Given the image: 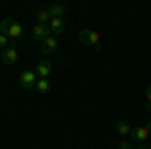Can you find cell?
Listing matches in <instances>:
<instances>
[{
  "label": "cell",
  "mask_w": 151,
  "mask_h": 149,
  "mask_svg": "<svg viewBox=\"0 0 151 149\" xmlns=\"http://www.w3.org/2000/svg\"><path fill=\"white\" fill-rule=\"evenodd\" d=\"M145 127H147V131H149V135H151V123H147Z\"/></svg>",
  "instance_id": "ac0fdd59"
},
{
  "label": "cell",
  "mask_w": 151,
  "mask_h": 149,
  "mask_svg": "<svg viewBox=\"0 0 151 149\" xmlns=\"http://www.w3.org/2000/svg\"><path fill=\"white\" fill-rule=\"evenodd\" d=\"M145 93H147V105H151V85H147Z\"/></svg>",
  "instance_id": "e0dca14e"
},
{
  "label": "cell",
  "mask_w": 151,
  "mask_h": 149,
  "mask_svg": "<svg viewBox=\"0 0 151 149\" xmlns=\"http://www.w3.org/2000/svg\"><path fill=\"white\" fill-rule=\"evenodd\" d=\"M129 137H131L133 143H145L147 137H149V131H147V127H133Z\"/></svg>",
  "instance_id": "3957f363"
},
{
  "label": "cell",
  "mask_w": 151,
  "mask_h": 149,
  "mask_svg": "<svg viewBox=\"0 0 151 149\" xmlns=\"http://www.w3.org/2000/svg\"><path fill=\"white\" fill-rule=\"evenodd\" d=\"M79 40L83 45H91L95 50H101V35L97 30H91V28H85L79 32Z\"/></svg>",
  "instance_id": "6da1fadb"
},
{
  "label": "cell",
  "mask_w": 151,
  "mask_h": 149,
  "mask_svg": "<svg viewBox=\"0 0 151 149\" xmlns=\"http://www.w3.org/2000/svg\"><path fill=\"white\" fill-rule=\"evenodd\" d=\"M10 24H12V18H4V20H0V32L6 35V30H8Z\"/></svg>",
  "instance_id": "5bb4252c"
},
{
  "label": "cell",
  "mask_w": 151,
  "mask_h": 149,
  "mask_svg": "<svg viewBox=\"0 0 151 149\" xmlns=\"http://www.w3.org/2000/svg\"><path fill=\"white\" fill-rule=\"evenodd\" d=\"M50 12H48V8H40V10L36 12V20H38V24H48L50 22Z\"/></svg>",
  "instance_id": "7c38bea8"
},
{
  "label": "cell",
  "mask_w": 151,
  "mask_h": 149,
  "mask_svg": "<svg viewBox=\"0 0 151 149\" xmlns=\"http://www.w3.org/2000/svg\"><path fill=\"white\" fill-rule=\"evenodd\" d=\"M57 48H58V40L52 35L48 36L47 40H42V42H40V53H42V55H50V53H55Z\"/></svg>",
  "instance_id": "ba28073f"
},
{
  "label": "cell",
  "mask_w": 151,
  "mask_h": 149,
  "mask_svg": "<svg viewBox=\"0 0 151 149\" xmlns=\"http://www.w3.org/2000/svg\"><path fill=\"white\" fill-rule=\"evenodd\" d=\"M48 36H50V26L48 24H35L32 26V38L35 40H47Z\"/></svg>",
  "instance_id": "277c9868"
},
{
  "label": "cell",
  "mask_w": 151,
  "mask_h": 149,
  "mask_svg": "<svg viewBox=\"0 0 151 149\" xmlns=\"http://www.w3.org/2000/svg\"><path fill=\"white\" fill-rule=\"evenodd\" d=\"M0 58H2V63L8 65V67H10V65H16V63H18V50H16L14 46H8V48L2 50Z\"/></svg>",
  "instance_id": "5b68a950"
},
{
  "label": "cell",
  "mask_w": 151,
  "mask_h": 149,
  "mask_svg": "<svg viewBox=\"0 0 151 149\" xmlns=\"http://www.w3.org/2000/svg\"><path fill=\"white\" fill-rule=\"evenodd\" d=\"M137 149H145V145H141V147H137Z\"/></svg>",
  "instance_id": "d6986e66"
},
{
  "label": "cell",
  "mask_w": 151,
  "mask_h": 149,
  "mask_svg": "<svg viewBox=\"0 0 151 149\" xmlns=\"http://www.w3.org/2000/svg\"><path fill=\"white\" fill-rule=\"evenodd\" d=\"M10 45H12V40L8 38V36H6V35H0V48H2V50H4V48H8Z\"/></svg>",
  "instance_id": "9a60e30c"
},
{
  "label": "cell",
  "mask_w": 151,
  "mask_h": 149,
  "mask_svg": "<svg viewBox=\"0 0 151 149\" xmlns=\"http://www.w3.org/2000/svg\"><path fill=\"white\" fill-rule=\"evenodd\" d=\"M48 12H50L52 18H63L65 12H67V6L65 4H52V6H48Z\"/></svg>",
  "instance_id": "30bf717a"
},
{
  "label": "cell",
  "mask_w": 151,
  "mask_h": 149,
  "mask_svg": "<svg viewBox=\"0 0 151 149\" xmlns=\"http://www.w3.org/2000/svg\"><path fill=\"white\" fill-rule=\"evenodd\" d=\"M48 26H50V32H55V35H63L67 24H65V18H50Z\"/></svg>",
  "instance_id": "9c48e42d"
},
{
  "label": "cell",
  "mask_w": 151,
  "mask_h": 149,
  "mask_svg": "<svg viewBox=\"0 0 151 149\" xmlns=\"http://www.w3.org/2000/svg\"><path fill=\"white\" fill-rule=\"evenodd\" d=\"M22 35H24V26L20 22H16V20H12V24L8 26V30H6V36L10 40H18Z\"/></svg>",
  "instance_id": "52a82bcc"
},
{
  "label": "cell",
  "mask_w": 151,
  "mask_h": 149,
  "mask_svg": "<svg viewBox=\"0 0 151 149\" xmlns=\"http://www.w3.org/2000/svg\"><path fill=\"white\" fill-rule=\"evenodd\" d=\"M35 89L38 93H48L50 91V83H48V79H38L35 85Z\"/></svg>",
  "instance_id": "4fadbf2b"
},
{
  "label": "cell",
  "mask_w": 151,
  "mask_h": 149,
  "mask_svg": "<svg viewBox=\"0 0 151 149\" xmlns=\"http://www.w3.org/2000/svg\"><path fill=\"white\" fill-rule=\"evenodd\" d=\"M36 81H38V77H36L35 71H22V73H20V87L26 89V91H28V89H35Z\"/></svg>",
  "instance_id": "7a4b0ae2"
},
{
  "label": "cell",
  "mask_w": 151,
  "mask_h": 149,
  "mask_svg": "<svg viewBox=\"0 0 151 149\" xmlns=\"http://www.w3.org/2000/svg\"><path fill=\"white\" fill-rule=\"evenodd\" d=\"M119 149H137L135 147V143H133V141H131V139H125V141H121V143H119Z\"/></svg>",
  "instance_id": "2e32d148"
},
{
  "label": "cell",
  "mask_w": 151,
  "mask_h": 149,
  "mask_svg": "<svg viewBox=\"0 0 151 149\" xmlns=\"http://www.w3.org/2000/svg\"><path fill=\"white\" fill-rule=\"evenodd\" d=\"M115 127H117V133H119V135H129V133H131V129H133L125 119H119Z\"/></svg>",
  "instance_id": "8fae6325"
},
{
  "label": "cell",
  "mask_w": 151,
  "mask_h": 149,
  "mask_svg": "<svg viewBox=\"0 0 151 149\" xmlns=\"http://www.w3.org/2000/svg\"><path fill=\"white\" fill-rule=\"evenodd\" d=\"M145 149H151V145H145Z\"/></svg>",
  "instance_id": "ffe728a7"
},
{
  "label": "cell",
  "mask_w": 151,
  "mask_h": 149,
  "mask_svg": "<svg viewBox=\"0 0 151 149\" xmlns=\"http://www.w3.org/2000/svg\"><path fill=\"white\" fill-rule=\"evenodd\" d=\"M35 73H36V77H40V79H48V75L52 73V65L48 60H38L35 67Z\"/></svg>",
  "instance_id": "8992f818"
}]
</instances>
